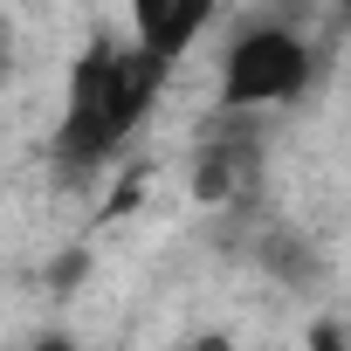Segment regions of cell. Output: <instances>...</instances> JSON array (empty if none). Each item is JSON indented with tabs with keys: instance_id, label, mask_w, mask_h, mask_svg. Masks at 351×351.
I'll return each mask as SVG.
<instances>
[{
	"instance_id": "obj_1",
	"label": "cell",
	"mask_w": 351,
	"mask_h": 351,
	"mask_svg": "<svg viewBox=\"0 0 351 351\" xmlns=\"http://www.w3.org/2000/svg\"><path fill=\"white\" fill-rule=\"evenodd\" d=\"M158 76H165V56H152L145 42H138V49L97 42V49L76 62V76H69V110H62V138H56L62 158H69V165L110 158V152L131 138V124L145 117Z\"/></svg>"
},
{
	"instance_id": "obj_2",
	"label": "cell",
	"mask_w": 351,
	"mask_h": 351,
	"mask_svg": "<svg viewBox=\"0 0 351 351\" xmlns=\"http://www.w3.org/2000/svg\"><path fill=\"white\" fill-rule=\"evenodd\" d=\"M310 83V49L282 28H248L228 56V104L255 110V104H289Z\"/></svg>"
},
{
	"instance_id": "obj_3",
	"label": "cell",
	"mask_w": 351,
	"mask_h": 351,
	"mask_svg": "<svg viewBox=\"0 0 351 351\" xmlns=\"http://www.w3.org/2000/svg\"><path fill=\"white\" fill-rule=\"evenodd\" d=\"M207 14H214V0H172V14H165V28H158V35H152L145 49L172 62V56H180V49H186V42H193V35L207 28Z\"/></svg>"
},
{
	"instance_id": "obj_4",
	"label": "cell",
	"mask_w": 351,
	"mask_h": 351,
	"mask_svg": "<svg viewBox=\"0 0 351 351\" xmlns=\"http://www.w3.org/2000/svg\"><path fill=\"white\" fill-rule=\"evenodd\" d=\"M131 14H138V42H152L165 28V14H172V0H131Z\"/></svg>"
},
{
	"instance_id": "obj_5",
	"label": "cell",
	"mask_w": 351,
	"mask_h": 351,
	"mask_svg": "<svg viewBox=\"0 0 351 351\" xmlns=\"http://www.w3.org/2000/svg\"><path fill=\"white\" fill-rule=\"evenodd\" d=\"M310 351H344V337H337L330 324H317V330H310Z\"/></svg>"
},
{
	"instance_id": "obj_6",
	"label": "cell",
	"mask_w": 351,
	"mask_h": 351,
	"mask_svg": "<svg viewBox=\"0 0 351 351\" xmlns=\"http://www.w3.org/2000/svg\"><path fill=\"white\" fill-rule=\"evenodd\" d=\"M35 351H76V344H69V337H42Z\"/></svg>"
},
{
	"instance_id": "obj_7",
	"label": "cell",
	"mask_w": 351,
	"mask_h": 351,
	"mask_svg": "<svg viewBox=\"0 0 351 351\" xmlns=\"http://www.w3.org/2000/svg\"><path fill=\"white\" fill-rule=\"evenodd\" d=\"M193 351H234V344H228V337H200Z\"/></svg>"
},
{
	"instance_id": "obj_8",
	"label": "cell",
	"mask_w": 351,
	"mask_h": 351,
	"mask_svg": "<svg viewBox=\"0 0 351 351\" xmlns=\"http://www.w3.org/2000/svg\"><path fill=\"white\" fill-rule=\"evenodd\" d=\"M344 21H351V0H344Z\"/></svg>"
}]
</instances>
